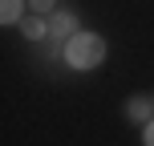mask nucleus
Wrapping results in <instances>:
<instances>
[{"mask_svg": "<svg viewBox=\"0 0 154 146\" xmlns=\"http://www.w3.org/2000/svg\"><path fill=\"white\" fill-rule=\"evenodd\" d=\"M65 61L73 69H97L106 61V41L97 33H73L69 45H65Z\"/></svg>", "mask_w": 154, "mask_h": 146, "instance_id": "obj_1", "label": "nucleus"}, {"mask_svg": "<svg viewBox=\"0 0 154 146\" xmlns=\"http://www.w3.org/2000/svg\"><path fill=\"white\" fill-rule=\"evenodd\" d=\"M150 110H154V101H150V98H142V93L126 101V114H130L134 122H150Z\"/></svg>", "mask_w": 154, "mask_h": 146, "instance_id": "obj_3", "label": "nucleus"}, {"mask_svg": "<svg viewBox=\"0 0 154 146\" xmlns=\"http://www.w3.org/2000/svg\"><path fill=\"white\" fill-rule=\"evenodd\" d=\"M20 29H24V37H29V41H41V37L49 33V24L41 20V16H29V20H20Z\"/></svg>", "mask_w": 154, "mask_h": 146, "instance_id": "obj_5", "label": "nucleus"}, {"mask_svg": "<svg viewBox=\"0 0 154 146\" xmlns=\"http://www.w3.org/2000/svg\"><path fill=\"white\" fill-rule=\"evenodd\" d=\"M142 138H146V146H154V118L146 122V134H142Z\"/></svg>", "mask_w": 154, "mask_h": 146, "instance_id": "obj_7", "label": "nucleus"}, {"mask_svg": "<svg viewBox=\"0 0 154 146\" xmlns=\"http://www.w3.org/2000/svg\"><path fill=\"white\" fill-rule=\"evenodd\" d=\"M49 33H53V37H73V33H77V16L73 12H53Z\"/></svg>", "mask_w": 154, "mask_h": 146, "instance_id": "obj_2", "label": "nucleus"}, {"mask_svg": "<svg viewBox=\"0 0 154 146\" xmlns=\"http://www.w3.org/2000/svg\"><path fill=\"white\" fill-rule=\"evenodd\" d=\"M53 4H57V0H29V8H37V12H49Z\"/></svg>", "mask_w": 154, "mask_h": 146, "instance_id": "obj_6", "label": "nucleus"}, {"mask_svg": "<svg viewBox=\"0 0 154 146\" xmlns=\"http://www.w3.org/2000/svg\"><path fill=\"white\" fill-rule=\"evenodd\" d=\"M20 8H24V0H0V20L16 24V20H20Z\"/></svg>", "mask_w": 154, "mask_h": 146, "instance_id": "obj_4", "label": "nucleus"}]
</instances>
